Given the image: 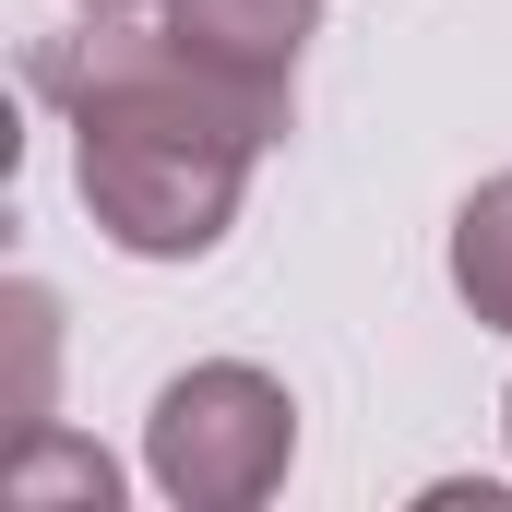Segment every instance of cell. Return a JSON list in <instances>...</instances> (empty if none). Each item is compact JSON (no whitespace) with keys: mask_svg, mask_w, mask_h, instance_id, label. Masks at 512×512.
<instances>
[{"mask_svg":"<svg viewBox=\"0 0 512 512\" xmlns=\"http://www.w3.org/2000/svg\"><path fill=\"white\" fill-rule=\"evenodd\" d=\"M84 12H143V0H84Z\"/></svg>","mask_w":512,"mask_h":512,"instance_id":"cell-6","label":"cell"},{"mask_svg":"<svg viewBox=\"0 0 512 512\" xmlns=\"http://www.w3.org/2000/svg\"><path fill=\"white\" fill-rule=\"evenodd\" d=\"M286 465H298V405L251 358L179 370L155 393V417H143V477L179 512H251V501L286 489Z\"/></svg>","mask_w":512,"mask_h":512,"instance_id":"cell-2","label":"cell"},{"mask_svg":"<svg viewBox=\"0 0 512 512\" xmlns=\"http://www.w3.org/2000/svg\"><path fill=\"white\" fill-rule=\"evenodd\" d=\"M48 489H72V501H120V465H108V453H84V441H48V429H36V441H24V465H12V501H48Z\"/></svg>","mask_w":512,"mask_h":512,"instance_id":"cell-5","label":"cell"},{"mask_svg":"<svg viewBox=\"0 0 512 512\" xmlns=\"http://www.w3.org/2000/svg\"><path fill=\"white\" fill-rule=\"evenodd\" d=\"M501 429H512V393H501Z\"/></svg>","mask_w":512,"mask_h":512,"instance_id":"cell-7","label":"cell"},{"mask_svg":"<svg viewBox=\"0 0 512 512\" xmlns=\"http://www.w3.org/2000/svg\"><path fill=\"white\" fill-rule=\"evenodd\" d=\"M203 60L262 72V84H298V48L322 36V0H155Z\"/></svg>","mask_w":512,"mask_h":512,"instance_id":"cell-3","label":"cell"},{"mask_svg":"<svg viewBox=\"0 0 512 512\" xmlns=\"http://www.w3.org/2000/svg\"><path fill=\"white\" fill-rule=\"evenodd\" d=\"M24 84L72 120V191L131 262H203L239 227L251 155L286 143V84L203 60L179 24L84 12L24 60Z\"/></svg>","mask_w":512,"mask_h":512,"instance_id":"cell-1","label":"cell"},{"mask_svg":"<svg viewBox=\"0 0 512 512\" xmlns=\"http://www.w3.org/2000/svg\"><path fill=\"white\" fill-rule=\"evenodd\" d=\"M453 298H465L489 334H512V167L453 203Z\"/></svg>","mask_w":512,"mask_h":512,"instance_id":"cell-4","label":"cell"}]
</instances>
